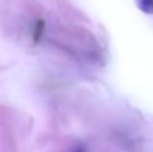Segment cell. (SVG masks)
I'll use <instances>...</instances> for the list:
<instances>
[{
  "instance_id": "obj_1",
  "label": "cell",
  "mask_w": 153,
  "mask_h": 152,
  "mask_svg": "<svg viewBox=\"0 0 153 152\" xmlns=\"http://www.w3.org/2000/svg\"><path fill=\"white\" fill-rule=\"evenodd\" d=\"M79 152H83V151H79Z\"/></svg>"
}]
</instances>
